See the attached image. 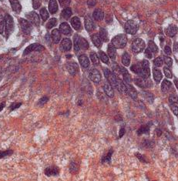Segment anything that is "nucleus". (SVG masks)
<instances>
[{"label": "nucleus", "mask_w": 178, "mask_h": 181, "mask_svg": "<svg viewBox=\"0 0 178 181\" xmlns=\"http://www.w3.org/2000/svg\"><path fill=\"white\" fill-rule=\"evenodd\" d=\"M79 39H80V37L78 35H75L73 38L74 41V49L76 51V53L79 51L80 49V47H79Z\"/></svg>", "instance_id": "obj_31"}, {"label": "nucleus", "mask_w": 178, "mask_h": 181, "mask_svg": "<svg viewBox=\"0 0 178 181\" xmlns=\"http://www.w3.org/2000/svg\"><path fill=\"white\" fill-rule=\"evenodd\" d=\"M149 49L151 50V52H153V53H157V51H158V48H157V45L153 41L149 42Z\"/></svg>", "instance_id": "obj_44"}, {"label": "nucleus", "mask_w": 178, "mask_h": 181, "mask_svg": "<svg viewBox=\"0 0 178 181\" xmlns=\"http://www.w3.org/2000/svg\"><path fill=\"white\" fill-rule=\"evenodd\" d=\"M48 100H49V98L47 97V96H43V97H42V98L39 100V102H38V105L43 106Z\"/></svg>", "instance_id": "obj_53"}, {"label": "nucleus", "mask_w": 178, "mask_h": 181, "mask_svg": "<svg viewBox=\"0 0 178 181\" xmlns=\"http://www.w3.org/2000/svg\"><path fill=\"white\" fill-rule=\"evenodd\" d=\"M112 154H113V151H112V150L109 152L108 154H106V156H104L103 157L102 162H103V163H106V162L109 163V162H110V158H111V156H112Z\"/></svg>", "instance_id": "obj_45"}, {"label": "nucleus", "mask_w": 178, "mask_h": 181, "mask_svg": "<svg viewBox=\"0 0 178 181\" xmlns=\"http://www.w3.org/2000/svg\"><path fill=\"white\" fill-rule=\"evenodd\" d=\"M174 83H175L176 86H177V90H178V81L177 80H174Z\"/></svg>", "instance_id": "obj_64"}, {"label": "nucleus", "mask_w": 178, "mask_h": 181, "mask_svg": "<svg viewBox=\"0 0 178 181\" xmlns=\"http://www.w3.org/2000/svg\"><path fill=\"white\" fill-rule=\"evenodd\" d=\"M162 73L160 71L159 69H153V78H154L155 81L157 83H160V81L162 80Z\"/></svg>", "instance_id": "obj_32"}, {"label": "nucleus", "mask_w": 178, "mask_h": 181, "mask_svg": "<svg viewBox=\"0 0 178 181\" xmlns=\"http://www.w3.org/2000/svg\"><path fill=\"white\" fill-rule=\"evenodd\" d=\"M171 110L174 115L178 116V106L177 104H171Z\"/></svg>", "instance_id": "obj_55"}, {"label": "nucleus", "mask_w": 178, "mask_h": 181, "mask_svg": "<svg viewBox=\"0 0 178 181\" xmlns=\"http://www.w3.org/2000/svg\"><path fill=\"white\" fill-rule=\"evenodd\" d=\"M99 58H100V60L103 62L104 63H109V58L107 56L106 53H104L103 52H102L100 51L99 52Z\"/></svg>", "instance_id": "obj_41"}, {"label": "nucleus", "mask_w": 178, "mask_h": 181, "mask_svg": "<svg viewBox=\"0 0 178 181\" xmlns=\"http://www.w3.org/2000/svg\"><path fill=\"white\" fill-rule=\"evenodd\" d=\"M40 5H41V1H40V0H33V1H32V6H33V9H39Z\"/></svg>", "instance_id": "obj_51"}, {"label": "nucleus", "mask_w": 178, "mask_h": 181, "mask_svg": "<svg viewBox=\"0 0 178 181\" xmlns=\"http://www.w3.org/2000/svg\"><path fill=\"white\" fill-rule=\"evenodd\" d=\"M127 38L126 35L120 34L113 37L112 39V44L115 46L116 49H122L127 45Z\"/></svg>", "instance_id": "obj_1"}, {"label": "nucleus", "mask_w": 178, "mask_h": 181, "mask_svg": "<svg viewBox=\"0 0 178 181\" xmlns=\"http://www.w3.org/2000/svg\"><path fill=\"white\" fill-rule=\"evenodd\" d=\"M5 34H6V37H9L12 32L13 31L14 29V22L13 19L10 15L6 14V16L5 17Z\"/></svg>", "instance_id": "obj_2"}, {"label": "nucleus", "mask_w": 178, "mask_h": 181, "mask_svg": "<svg viewBox=\"0 0 178 181\" xmlns=\"http://www.w3.org/2000/svg\"><path fill=\"white\" fill-rule=\"evenodd\" d=\"M71 25L73 27L74 29H76V31L81 29V22L79 20V19L76 16H74L71 19Z\"/></svg>", "instance_id": "obj_19"}, {"label": "nucleus", "mask_w": 178, "mask_h": 181, "mask_svg": "<svg viewBox=\"0 0 178 181\" xmlns=\"http://www.w3.org/2000/svg\"><path fill=\"white\" fill-rule=\"evenodd\" d=\"M157 136H160L161 135V131L159 130H157Z\"/></svg>", "instance_id": "obj_63"}, {"label": "nucleus", "mask_w": 178, "mask_h": 181, "mask_svg": "<svg viewBox=\"0 0 178 181\" xmlns=\"http://www.w3.org/2000/svg\"><path fill=\"white\" fill-rule=\"evenodd\" d=\"M122 62L123 64L126 66V67H128L130 63V56L127 53H124V54L122 56Z\"/></svg>", "instance_id": "obj_33"}, {"label": "nucleus", "mask_w": 178, "mask_h": 181, "mask_svg": "<svg viewBox=\"0 0 178 181\" xmlns=\"http://www.w3.org/2000/svg\"><path fill=\"white\" fill-rule=\"evenodd\" d=\"M99 36L101 38L102 40H103L104 42L108 41V35H107V32L104 28H101L99 29Z\"/></svg>", "instance_id": "obj_34"}, {"label": "nucleus", "mask_w": 178, "mask_h": 181, "mask_svg": "<svg viewBox=\"0 0 178 181\" xmlns=\"http://www.w3.org/2000/svg\"><path fill=\"white\" fill-rule=\"evenodd\" d=\"M91 39H92V43L94 44L97 47H99L102 45V39L99 34L92 35L91 36Z\"/></svg>", "instance_id": "obj_27"}, {"label": "nucleus", "mask_w": 178, "mask_h": 181, "mask_svg": "<svg viewBox=\"0 0 178 181\" xmlns=\"http://www.w3.org/2000/svg\"><path fill=\"white\" fill-rule=\"evenodd\" d=\"M154 65L156 66V67H161L162 65H163V62H164V61H163V60H162V58L160 57H157L154 60Z\"/></svg>", "instance_id": "obj_49"}, {"label": "nucleus", "mask_w": 178, "mask_h": 181, "mask_svg": "<svg viewBox=\"0 0 178 181\" xmlns=\"http://www.w3.org/2000/svg\"><path fill=\"white\" fill-rule=\"evenodd\" d=\"M107 53H108L109 56L114 60L116 58V47L113 46V44L110 43L108 45V48H107Z\"/></svg>", "instance_id": "obj_26"}, {"label": "nucleus", "mask_w": 178, "mask_h": 181, "mask_svg": "<svg viewBox=\"0 0 178 181\" xmlns=\"http://www.w3.org/2000/svg\"><path fill=\"white\" fill-rule=\"evenodd\" d=\"M22 105V103H12L11 106H10V110H16V109H17V108H18L20 106Z\"/></svg>", "instance_id": "obj_57"}, {"label": "nucleus", "mask_w": 178, "mask_h": 181, "mask_svg": "<svg viewBox=\"0 0 178 181\" xmlns=\"http://www.w3.org/2000/svg\"><path fill=\"white\" fill-rule=\"evenodd\" d=\"M79 47H80V49H87L89 48L88 42L85 39L81 38V37L80 39H79Z\"/></svg>", "instance_id": "obj_37"}, {"label": "nucleus", "mask_w": 178, "mask_h": 181, "mask_svg": "<svg viewBox=\"0 0 178 181\" xmlns=\"http://www.w3.org/2000/svg\"><path fill=\"white\" fill-rule=\"evenodd\" d=\"M103 90L105 92V93L108 97H113L114 96V91H113V86H111L110 83H106L103 86Z\"/></svg>", "instance_id": "obj_16"}, {"label": "nucleus", "mask_w": 178, "mask_h": 181, "mask_svg": "<svg viewBox=\"0 0 178 181\" xmlns=\"http://www.w3.org/2000/svg\"><path fill=\"white\" fill-rule=\"evenodd\" d=\"M103 73L105 76H106V78L107 79V80H108L109 83H110L111 86L113 87L116 88V83H117L116 79H117V77L113 73H111L108 69H104Z\"/></svg>", "instance_id": "obj_5"}, {"label": "nucleus", "mask_w": 178, "mask_h": 181, "mask_svg": "<svg viewBox=\"0 0 178 181\" xmlns=\"http://www.w3.org/2000/svg\"><path fill=\"white\" fill-rule=\"evenodd\" d=\"M145 56L148 59H151L152 58V52L150 49H147L145 50Z\"/></svg>", "instance_id": "obj_58"}, {"label": "nucleus", "mask_w": 178, "mask_h": 181, "mask_svg": "<svg viewBox=\"0 0 178 181\" xmlns=\"http://www.w3.org/2000/svg\"><path fill=\"white\" fill-rule=\"evenodd\" d=\"M178 31V29L177 27L174 25H170L167 29H166V35L170 37H173L176 34H177V32Z\"/></svg>", "instance_id": "obj_23"}, {"label": "nucleus", "mask_w": 178, "mask_h": 181, "mask_svg": "<svg viewBox=\"0 0 178 181\" xmlns=\"http://www.w3.org/2000/svg\"><path fill=\"white\" fill-rule=\"evenodd\" d=\"M171 87H172V84L170 81L166 80H164L163 81V83H162V85H161V89H162V91L164 92V93H167L169 90H170Z\"/></svg>", "instance_id": "obj_28"}, {"label": "nucleus", "mask_w": 178, "mask_h": 181, "mask_svg": "<svg viewBox=\"0 0 178 181\" xmlns=\"http://www.w3.org/2000/svg\"><path fill=\"white\" fill-rule=\"evenodd\" d=\"M39 13H40V16H41V18L42 19V20L46 21L48 19L49 12L46 9V8H42V9H40V12H39Z\"/></svg>", "instance_id": "obj_36"}, {"label": "nucleus", "mask_w": 178, "mask_h": 181, "mask_svg": "<svg viewBox=\"0 0 178 181\" xmlns=\"http://www.w3.org/2000/svg\"><path fill=\"white\" fill-rule=\"evenodd\" d=\"M12 154H13V151L12 149H7V150H5V151H0V159L11 156Z\"/></svg>", "instance_id": "obj_39"}, {"label": "nucleus", "mask_w": 178, "mask_h": 181, "mask_svg": "<svg viewBox=\"0 0 178 181\" xmlns=\"http://www.w3.org/2000/svg\"><path fill=\"white\" fill-rule=\"evenodd\" d=\"M60 31L63 35H69L72 33V29L69 25L66 23H62L60 25Z\"/></svg>", "instance_id": "obj_14"}, {"label": "nucleus", "mask_w": 178, "mask_h": 181, "mask_svg": "<svg viewBox=\"0 0 178 181\" xmlns=\"http://www.w3.org/2000/svg\"><path fill=\"white\" fill-rule=\"evenodd\" d=\"M90 59L92 60V63L94 65H99V58L97 56V53H94V52H92V53H90Z\"/></svg>", "instance_id": "obj_38"}, {"label": "nucleus", "mask_w": 178, "mask_h": 181, "mask_svg": "<svg viewBox=\"0 0 178 181\" xmlns=\"http://www.w3.org/2000/svg\"><path fill=\"white\" fill-rule=\"evenodd\" d=\"M19 24L25 34H29L32 31V25L31 23L25 19H19Z\"/></svg>", "instance_id": "obj_8"}, {"label": "nucleus", "mask_w": 178, "mask_h": 181, "mask_svg": "<svg viewBox=\"0 0 178 181\" xmlns=\"http://www.w3.org/2000/svg\"><path fill=\"white\" fill-rule=\"evenodd\" d=\"M141 67H142V69H148V68H150V64H149V62H148L147 60H144L142 61Z\"/></svg>", "instance_id": "obj_56"}, {"label": "nucleus", "mask_w": 178, "mask_h": 181, "mask_svg": "<svg viewBox=\"0 0 178 181\" xmlns=\"http://www.w3.org/2000/svg\"><path fill=\"white\" fill-rule=\"evenodd\" d=\"M79 63L82 66L83 68H88L89 66H90V60H89V58L86 56V55H81L79 57Z\"/></svg>", "instance_id": "obj_18"}, {"label": "nucleus", "mask_w": 178, "mask_h": 181, "mask_svg": "<svg viewBox=\"0 0 178 181\" xmlns=\"http://www.w3.org/2000/svg\"><path fill=\"white\" fill-rule=\"evenodd\" d=\"M11 6L13 9L14 12H16L17 13H19L22 10V6H21L20 3L18 0H9Z\"/></svg>", "instance_id": "obj_20"}, {"label": "nucleus", "mask_w": 178, "mask_h": 181, "mask_svg": "<svg viewBox=\"0 0 178 181\" xmlns=\"http://www.w3.org/2000/svg\"><path fill=\"white\" fill-rule=\"evenodd\" d=\"M85 28L88 32H91L95 29V25L93 21L90 16H86L85 17Z\"/></svg>", "instance_id": "obj_13"}, {"label": "nucleus", "mask_w": 178, "mask_h": 181, "mask_svg": "<svg viewBox=\"0 0 178 181\" xmlns=\"http://www.w3.org/2000/svg\"><path fill=\"white\" fill-rule=\"evenodd\" d=\"M135 83L141 88H145L147 86H148L147 81H146V79H143L142 77L141 78L135 79Z\"/></svg>", "instance_id": "obj_30"}, {"label": "nucleus", "mask_w": 178, "mask_h": 181, "mask_svg": "<svg viewBox=\"0 0 178 181\" xmlns=\"http://www.w3.org/2000/svg\"><path fill=\"white\" fill-rule=\"evenodd\" d=\"M89 77L92 82L96 83H99L101 80V74L96 69H92L90 70V73H89Z\"/></svg>", "instance_id": "obj_9"}, {"label": "nucleus", "mask_w": 178, "mask_h": 181, "mask_svg": "<svg viewBox=\"0 0 178 181\" xmlns=\"http://www.w3.org/2000/svg\"><path fill=\"white\" fill-rule=\"evenodd\" d=\"M144 48H145V43L141 39H135L132 44V50L136 53L142 52Z\"/></svg>", "instance_id": "obj_4"}, {"label": "nucleus", "mask_w": 178, "mask_h": 181, "mask_svg": "<svg viewBox=\"0 0 178 181\" xmlns=\"http://www.w3.org/2000/svg\"><path fill=\"white\" fill-rule=\"evenodd\" d=\"M164 62H165V63L166 64V66L169 67H170L171 66H172V63H173L172 59L168 57V56H165V57H164Z\"/></svg>", "instance_id": "obj_54"}, {"label": "nucleus", "mask_w": 178, "mask_h": 181, "mask_svg": "<svg viewBox=\"0 0 178 181\" xmlns=\"http://www.w3.org/2000/svg\"><path fill=\"white\" fill-rule=\"evenodd\" d=\"M56 22H57L56 19H55V18L51 19L48 22V23L46 24V28L49 29H52V28L54 27V26L56 25Z\"/></svg>", "instance_id": "obj_42"}, {"label": "nucleus", "mask_w": 178, "mask_h": 181, "mask_svg": "<svg viewBox=\"0 0 178 181\" xmlns=\"http://www.w3.org/2000/svg\"><path fill=\"white\" fill-rule=\"evenodd\" d=\"M44 49H45V48H44L42 45H40V44L38 43L31 44V45H29V46H28L27 48L25 49V51H24V53H23V55L24 56L27 55V54H29L30 53L34 52V51L41 52V51L44 50Z\"/></svg>", "instance_id": "obj_7"}, {"label": "nucleus", "mask_w": 178, "mask_h": 181, "mask_svg": "<svg viewBox=\"0 0 178 181\" xmlns=\"http://www.w3.org/2000/svg\"><path fill=\"white\" fill-rule=\"evenodd\" d=\"M51 38H52V40L54 43H59L60 39H61V34H60V30L57 29H53L51 32Z\"/></svg>", "instance_id": "obj_15"}, {"label": "nucleus", "mask_w": 178, "mask_h": 181, "mask_svg": "<svg viewBox=\"0 0 178 181\" xmlns=\"http://www.w3.org/2000/svg\"><path fill=\"white\" fill-rule=\"evenodd\" d=\"M70 2H71V0H59L60 5L63 7V8L69 6V5L70 4Z\"/></svg>", "instance_id": "obj_50"}, {"label": "nucleus", "mask_w": 178, "mask_h": 181, "mask_svg": "<svg viewBox=\"0 0 178 181\" xmlns=\"http://www.w3.org/2000/svg\"><path fill=\"white\" fill-rule=\"evenodd\" d=\"M72 16V10L69 7H66L61 12V16L62 18L65 19H68L70 18V16Z\"/></svg>", "instance_id": "obj_29"}, {"label": "nucleus", "mask_w": 178, "mask_h": 181, "mask_svg": "<svg viewBox=\"0 0 178 181\" xmlns=\"http://www.w3.org/2000/svg\"><path fill=\"white\" fill-rule=\"evenodd\" d=\"M127 93L129 94L131 98H133L134 99H136L137 98V92L134 88V86H132L131 85H129V83L127 84Z\"/></svg>", "instance_id": "obj_24"}, {"label": "nucleus", "mask_w": 178, "mask_h": 181, "mask_svg": "<svg viewBox=\"0 0 178 181\" xmlns=\"http://www.w3.org/2000/svg\"><path fill=\"white\" fill-rule=\"evenodd\" d=\"M174 50L178 53V43H176L175 45H174Z\"/></svg>", "instance_id": "obj_62"}, {"label": "nucleus", "mask_w": 178, "mask_h": 181, "mask_svg": "<svg viewBox=\"0 0 178 181\" xmlns=\"http://www.w3.org/2000/svg\"><path fill=\"white\" fill-rule=\"evenodd\" d=\"M5 27V17L0 15V34H2L4 29Z\"/></svg>", "instance_id": "obj_40"}, {"label": "nucleus", "mask_w": 178, "mask_h": 181, "mask_svg": "<svg viewBox=\"0 0 178 181\" xmlns=\"http://www.w3.org/2000/svg\"><path fill=\"white\" fill-rule=\"evenodd\" d=\"M5 106V102H3V103H2L0 104V111H2V110L4 109Z\"/></svg>", "instance_id": "obj_61"}, {"label": "nucleus", "mask_w": 178, "mask_h": 181, "mask_svg": "<svg viewBox=\"0 0 178 181\" xmlns=\"http://www.w3.org/2000/svg\"><path fill=\"white\" fill-rule=\"evenodd\" d=\"M169 102L170 103V104H177L178 102V97L176 95H170L169 97Z\"/></svg>", "instance_id": "obj_46"}, {"label": "nucleus", "mask_w": 178, "mask_h": 181, "mask_svg": "<svg viewBox=\"0 0 178 181\" xmlns=\"http://www.w3.org/2000/svg\"><path fill=\"white\" fill-rule=\"evenodd\" d=\"M149 132V126H142L141 128H140L137 131V133L139 135L143 134V133H147Z\"/></svg>", "instance_id": "obj_48"}, {"label": "nucleus", "mask_w": 178, "mask_h": 181, "mask_svg": "<svg viewBox=\"0 0 178 181\" xmlns=\"http://www.w3.org/2000/svg\"><path fill=\"white\" fill-rule=\"evenodd\" d=\"M120 71L123 76V80H124L125 82L127 83H130L131 82V77H130V75H129L127 69H125L124 67H120Z\"/></svg>", "instance_id": "obj_21"}, {"label": "nucleus", "mask_w": 178, "mask_h": 181, "mask_svg": "<svg viewBox=\"0 0 178 181\" xmlns=\"http://www.w3.org/2000/svg\"><path fill=\"white\" fill-rule=\"evenodd\" d=\"M117 83H116V89H117L120 93L124 94H127V84H125L124 83H123V81L120 79H116Z\"/></svg>", "instance_id": "obj_17"}, {"label": "nucleus", "mask_w": 178, "mask_h": 181, "mask_svg": "<svg viewBox=\"0 0 178 181\" xmlns=\"http://www.w3.org/2000/svg\"><path fill=\"white\" fill-rule=\"evenodd\" d=\"M92 17H93V19H94L95 20L97 21L102 20L104 17L103 12L99 9H96V10L93 12V13H92Z\"/></svg>", "instance_id": "obj_25"}, {"label": "nucleus", "mask_w": 178, "mask_h": 181, "mask_svg": "<svg viewBox=\"0 0 178 181\" xmlns=\"http://www.w3.org/2000/svg\"><path fill=\"white\" fill-rule=\"evenodd\" d=\"M130 69H131L132 71L134 72V73H135L140 75V73H141V69H142V67H139L138 65H134V66H132L131 68H130Z\"/></svg>", "instance_id": "obj_43"}, {"label": "nucleus", "mask_w": 178, "mask_h": 181, "mask_svg": "<svg viewBox=\"0 0 178 181\" xmlns=\"http://www.w3.org/2000/svg\"><path fill=\"white\" fill-rule=\"evenodd\" d=\"M72 48V42L69 39H62L60 44V49L63 52H67L69 51Z\"/></svg>", "instance_id": "obj_11"}, {"label": "nucleus", "mask_w": 178, "mask_h": 181, "mask_svg": "<svg viewBox=\"0 0 178 181\" xmlns=\"http://www.w3.org/2000/svg\"><path fill=\"white\" fill-rule=\"evenodd\" d=\"M58 10V4L56 0H49V11L52 14H55Z\"/></svg>", "instance_id": "obj_22"}, {"label": "nucleus", "mask_w": 178, "mask_h": 181, "mask_svg": "<svg viewBox=\"0 0 178 181\" xmlns=\"http://www.w3.org/2000/svg\"><path fill=\"white\" fill-rule=\"evenodd\" d=\"M79 170V164L76 162H72L69 165V171L72 173H76Z\"/></svg>", "instance_id": "obj_35"}, {"label": "nucleus", "mask_w": 178, "mask_h": 181, "mask_svg": "<svg viewBox=\"0 0 178 181\" xmlns=\"http://www.w3.org/2000/svg\"><path fill=\"white\" fill-rule=\"evenodd\" d=\"M66 69L69 72V73L72 76H75L79 71L78 65L76 62H68L66 65Z\"/></svg>", "instance_id": "obj_10"}, {"label": "nucleus", "mask_w": 178, "mask_h": 181, "mask_svg": "<svg viewBox=\"0 0 178 181\" xmlns=\"http://www.w3.org/2000/svg\"><path fill=\"white\" fill-rule=\"evenodd\" d=\"M143 94H144L143 96H144L146 99H147L150 103H152V101L153 100V96L152 94L150 93H148V92H144Z\"/></svg>", "instance_id": "obj_47"}, {"label": "nucleus", "mask_w": 178, "mask_h": 181, "mask_svg": "<svg viewBox=\"0 0 178 181\" xmlns=\"http://www.w3.org/2000/svg\"><path fill=\"white\" fill-rule=\"evenodd\" d=\"M26 18L30 23H32V25H36V26H39L40 24L39 15L35 12H31L29 13L26 14Z\"/></svg>", "instance_id": "obj_6"}, {"label": "nucleus", "mask_w": 178, "mask_h": 181, "mask_svg": "<svg viewBox=\"0 0 178 181\" xmlns=\"http://www.w3.org/2000/svg\"><path fill=\"white\" fill-rule=\"evenodd\" d=\"M164 72L166 77H167V78H172V73H171L170 70L169 69V68H167V67H164Z\"/></svg>", "instance_id": "obj_52"}, {"label": "nucleus", "mask_w": 178, "mask_h": 181, "mask_svg": "<svg viewBox=\"0 0 178 181\" xmlns=\"http://www.w3.org/2000/svg\"><path fill=\"white\" fill-rule=\"evenodd\" d=\"M164 52H165V53H166V55L170 56L171 54L170 48L169 46H166V47L164 48Z\"/></svg>", "instance_id": "obj_59"}, {"label": "nucleus", "mask_w": 178, "mask_h": 181, "mask_svg": "<svg viewBox=\"0 0 178 181\" xmlns=\"http://www.w3.org/2000/svg\"><path fill=\"white\" fill-rule=\"evenodd\" d=\"M124 133H125V130L124 128H122V129H120V134H119V137H122L124 135Z\"/></svg>", "instance_id": "obj_60"}, {"label": "nucleus", "mask_w": 178, "mask_h": 181, "mask_svg": "<svg viewBox=\"0 0 178 181\" xmlns=\"http://www.w3.org/2000/svg\"><path fill=\"white\" fill-rule=\"evenodd\" d=\"M138 28L139 26L137 25V23L133 20L127 21L125 24V31L127 33H129V34H135L137 32Z\"/></svg>", "instance_id": "obj_3"}, {"label": "nucleus", "mask_w": 178, "mask_h": 181, "mask_svg": "<svg viewBox=\"0 0 178 181\" xmlns=\"http://www.w3.org/2000/svg\"><path fill=\"white\" fill-rule=\"evenodd\" d=\"M60 173V169L57 167L55 166H52V167H49L45 170V174L47 177H51V176H57Z\"/></svg>", "instance_id": "obj_12"}]
</instances>
